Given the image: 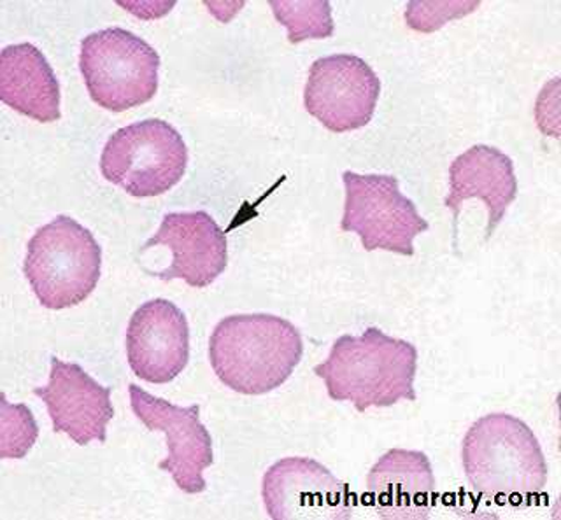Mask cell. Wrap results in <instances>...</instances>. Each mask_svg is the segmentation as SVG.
I'll return each instance as SVG.
<instances>
[{"instance_id": "5", "label": "cell", "mask_w": 561, "mask_h": 520, "mask_svg": "<svg viewBox=\"0 0 561 520\" xmlns=\"http://www.w3.org/2000/svg\"><path fill=\"white\" fill-rule=\"evenodd\" d=\"M79 69L92 101L113 113L139 107L158 92V53L118 26L93 32L81 41Z\"/></svg>"}, {"instance_id": "4", "label": "cell", "mask_w": 561, "mask_h": 520, "mask_svg": "<svg viewBox=\"0 0 561 520\" xmlns=\"http://www.w3.org/2000/svg\"><path fill=\"white\" fill-rule=\"evenodd\" d=\"M101 267L102 250L93 233L69 216H57L28 241L23 274L41 305L61 311L95 291Z\"/></svg>"}, {"instance_id": "1", "label": "cell", "mask_w": 561, "mask_h": 520, "mask_svg": "<svg viewBox=\"0 0 561 520\" xmlns=\"http://www.w3.org/2000/svg\"><path fill=\"white\" fill-rule=\"evenodd\" d=\"M465 477L482 498L530 505L548 486V463L530 426L511 414H490L461 443Z\"/></svg>"}, {"instance_id": "19", "label": "cell", "mask_w": 561, "mask_h": 520, "mask_svg": "<svg viewBox=\"0 0 561 520\" xmlns=\"http://www.w3.org/2000/svg\"><path fill=\"white\" fill-rule=\"evenodd\" d=\"M481 5L479 0L461 2V0H449V2H409L405 9V22L412 31L430 32L443 28L447 22L458 20L473 13Z\"/></svg>"}, {"instance_id": "12", "label": "cell", "mask_w": 561, "mask_h": 520, "mask_svg": "<svg viewBox=\"0 0 561 520\" xmlns=\"http://www.w3.org/2000/svg\"><path fill=\"white\" fill-rule=\"evenodd\" d=\"M34 394L48 408L57 434H66L81 447L107 440V425L114 417L111 388L99 384L79 365L51 358L48 385L35 388Z\"/></svg>"}, {"instance_id": "15", "label": "cell", "mask_w": 561, "mask_h": 520, "mask_svg": "<svg viewBox=\"0 0 561 520\" xmlns=\"http://www.w3.org/2000/svg\"><path fill=\"white\" fill-rule=\"evenodd\" d=\"M516 197L514 162L493 146H472L449 166V193L444 207L453 210L455 232L465 201L481 200L488 209L486 241H490Z\"/></svg>"}, {"instance_id": "3", "label": "cell", "mask_w": 561, "mask_h": 520, "mask_svg": "<svg viewBox=\"0 0 561 520\" xmlns=\"http://www.w3.org/2000/svg\"><path fill=\"white\" fill-rule=\"evenodd\" d=\"M304 355L302 335L271 314L228 315L209 340L210 367L227 388L256 396L288 381Z\"/></svg>"}, {"instance_id": "14", "label": "cell", "mask_w": 561, "mask_h": 520, "mask_svg": "<svg viewBox=\"0 0 561 520\" xmlns=\"http://www.w3.org/2000/svg\"><path fill=\"white\" fill-rule=\"evenodd\" d=\"M367 504L379 519H428L435 505V475L428 455L408 449L386 452L368 472Z\"/></svg>"}, {"instance_id": "9", "label": "cell", "mask_w": 561, "mask_h": 520, "mask_svg": "<svg viewBox=\"0 0 561 520\" xmlns=\"http://www.w3.org/2000/svg\"><path fill=\"white\" fill-rule=\"evenodd\" d=\"M262 498L272 520H350L356 499L346 482L311 458H285L263 475Z\"/></svg>"}, {"instance_id": "7", "label": "cell", "mask_w": 561, "mask_h": 520, "mask_svg": "<svg viewBox=\"0 0 561 520\" xmlns=\"http://www.w3.org/2000/svg\"><path fill=\"white\" fill-rule=\"evenodd\" d=\"M346 201L342 232L356 233L365 251H390L412 256L414 239L428 230L411 198L400 192L394 175L342 174Z\"/></svg>"}, {"instance_id": "16", "label": "cell", "mask_w": 561, "mask_h": 520, "mask_svg": "<svg viewBox=\"0 0 561 520\" xmlns=\"http://www.w3.org/2000/svg\"><path fill=\"white\" fill-rule=\"evenodd\" d=\"M0 101L34 122L60 119V84L34 44H13L0 53Z\"/></svg>"}, {"instance_id": "6", "label": "cell", "mask_w": 561, "mask_h": 520, "mask_svg": "<svg viewBox=\"0 0 561 520\" xmlns=\"http://www.w3.org/2000/svg\"><path fill=\"white\" fill-rule=\"evenodd\" d=\"M188 149L163 119H145L114 131L105 142L101 172L131 197H160L183 180Z\"/></svg>"}, {"instance_id": "8", "label": "cell", "mask_w": 561, "mask_h": 520, "mask_svg": "<svg viewBox=\"0 0 561 520\" xmlns=\"http://www.w3.org/2000/svg\"><path fill=\"white\" fill-rule=\"evenodd\" d=\"M381 81L364 58L330 55L309 70L304 105L312 118L333 134L367 127L376 113Z\"/></svg>"}, {"instance_id": "11", "label": "cell", "mask_w": 561, "mask_h": 520, "mask_svg": "<svg viewBox=\"0 0 561 520\" xmlns=\"http://www.w3.org/2000/svg\"><path fill=\"white\" fill-rule=\"evenodd\" d=\"M131 372L149 384H169L190 361V326L180 307L154 298L134 312L127 328Z\"/></svg>"}, {"instance_id": "18", "label": "cell", "mask_w": 561, "mask_h": 520, "mask_svg": "<svg viewBox=\"0 0 561 520\" xmlns=\"http://www.w3.org/2000/svg\"><path fill=\"white\" fill-rule=\"evenodd\" d=\"M2 405V460H22L34 447L39 429L26 405H11L5 394L0 396Z\"/></svg>"}, {"instance_id": "10", "label": "cell", "mask_w": 561, "mask_h": 520, "mask_svg": "<svg viewBox=\"0 0 561 520\" xmlns=\"http://www.w3.org/2000/svg\"><path fill=\"white\" fill-rule=\"evenodd\" d=\"M131 411L149 431L167 437V458L158 469L171 473L175 486L186 495H201L207 489L204 472L215 463L213 438L202 425L201 407H178L157 398L139 385L130 384Z\"/></svg>"}, {"instance_id": "2", "label": "cell", "mask_w": 561, "mask_h": 520, "mask_svg": "<svg viewBox=\"0 0 561 520\" xmlns=\"http://www.w3.org/2000/svg\"><path fill=\"white\" fill-rule=\"evenodd\" d=\"M416 347L374 326L359 337H339L329 359L314 368L330 398L351 402L358 412L393 407L402 400L416 402Z\"/></svg>"}, {"instance_id": "17", "label": "cell", "mask_w": 561, "mask_h": 520, "mask_svg": "<svg viewBox=\"0 0 561 520\" xmlns=\"http://www.w3.org/2000/svg\"><path fill=\"white\" fill-rule=\"evenodd\" d=\"M272 13L288 28L291 44L327 39L333 35L332 5L329 0H271Z\"/></svg>"}, {"instance_id": "13", "label": "cell", "mask_w": 561, "mask_h": 520, "mask_svg": "<svg viewBox=\"0 0 561 520\" xmlns=\"http://www.w3.org/2000/svg\"><path fill=\"white\" fill-rule=\"evenodd\" d=\"M167 247L171 267L158 271V279H181L195 289L213 285L228 263L227 235L206 210L171 212L142 250Z\"/></svg>"}]
</instances>
